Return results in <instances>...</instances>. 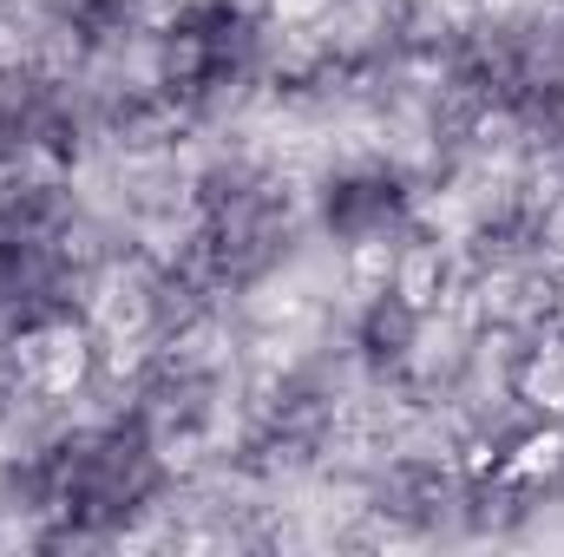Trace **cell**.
<instances>
[{
	"mask_svg": "<svg viewBox=\"0 0 564 557\" xmlns=\"http://www.w3.org/2000/svg\"><path fill=\"white\" fill-rule=\"evenodd\" d=\"M7 492L26 512L59 518L66 538H112L164 492V446L151 433V414L99 419V426L59 433L26 466H13Z\"/></svg>",
	"mask_w": 564,
	"mask_h": 557,
	"instance_id": "6da1fadb",
	"label": "cell"
},
{
	"mask_svg": "<svg viewBox=\"0 0 564 557\" xmlns=\"http://www.w3.org/2000/svg\"><path fill=\"white\" fill-rule=\"evenodd\" d=\"M59 184H0V341H33L73 321L79 250Z\"/></svg>",
	"mask_w": 564,
	"mask_h": 557,
	"instance_id": "7a4b0ae2",
	"label": "cell"
},
{
	"mask_svg": "<svg viewBox=\"0 0 564 557\" xmlns=\"http://www.w3.org/2000/svg\"><path fill=\"white\" fill-rule=\"evenodd\" d=\"M289 197L250 164H217L197 184V276L210 288H250L289 256Z\"/></svg>",
	"mask_w": 564,
	"mask_h": 557,
	"instance_id": "3957f363",
	"label": "cell"
},
{
	"mask_svg": "<svg viewBox=\"0 0 564 557\" xmlns=\"http://www.w3.org/2000/svg\"><path fill=\"white\" fill-rule=\"evenodd\" d=\"M263 66V26L243 0H184L158 33V86L204 112L250 86Z\"/></svg>",
	"mask_w": 564,
	"mask_h": 557,
	"instance_id": "277c9868",
	"label": "cell"
},
{
	"mask_svg": "<svg viewBox=\"0 0 564 557\" xmlns=\"http://www.w3.org/2000/svg\"><path fill=\"white\" fill-rule=\"evenodd\" d=\"M79 144V106L53 73L0 66V171L66 157Z\"/></svg>",
	"mask_w": 564,
	"mask_h": 557,
	"instance_id": "5b68a950",
	"label": "cell"
},
{
	"mask_svg": "<svg viewBox=\"0 0 564 557\" xmlns=\"http://www.w3.org/2000/svg\"><path fill=\"white\" fill-rule=\"evenodd\" d=\"M315 217L335 243L348 250H375L388 237L408 230L414 217V184L394 171V164H355V171H335L315 197Z\"/></svg>",
	"mask_w": 564,
	"mask_h": 557,
	"instance_id": "8992f818",
	"label": "cell"
},
{
	"mask_svg": "<svg viewBox=\"0 0 564 557\" xmlns=\"http://www.w3.org/2000/svg\"><path fill=\"white\" fill-rule=\"evenodd\" d=\"M414 341H421V308H414L408 295L381 288V295L368 302L361 328H355V348H361V361H368V368H401Z\"/></svg>",
	"mask_w": 564,
	"mask_h": 557,
	"instance_id": "52a82bcc",
	"label": "cell"
}]
</instances>
